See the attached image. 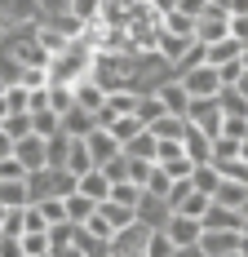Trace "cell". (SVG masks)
Wrapping results in <instances>:
<instances>
[{"mask_svg":"<svg viewBox=\"0 0 248 257\" xmlns=\"http://www.w3.org/2000/svg\"><path fill=\"white\" fill-rule=\"evenodd\" d=\"M164 231H169V239L177 244V257H199V235H204L199 217H191V213H173V217L164 222Z\"/></svg>","mask_w":248,"mask_h":257,"instance_id":"1","label":"cell"},{"mask_svg":"<svg viewBox=\"0 0 248 257\" xmlns=\"http://www.w3.org/2000/svg\"><path fill=\"white\" fill-rule=\"evenodd\" d=\"M147 239H151V226L133 217V222L115 226V235H111V257H147Z\"/></svg>","mask_w":248,"mask_h":257,"instance_id":"2","label":"cell"},{"mask_svg":"<svg viewBox=\"0 0 248 257\" xmlns=\"http://www.w3.org/2000/svg\"><path fill=\"white\" fill-rule=\"evenodd\" d=\"M239 235L244 226H226V231H204L199 235V257H239Z\"/></svg>","mask_w":248,"mask_h":257,"instance_id":"3","label":"cell"},{"mask_svg":"<svg viewBox=\"0 0 248 257\" xmlns=\"http://www.w3.org/2000/svg\"><path fill=\"white\" fill-rule=\"evenodd\" d=\"M182 84H186V93L191 98H213L217 89H222V76H217V67L213 62H199V67H191V71H182Z\"/></svg>","mask_w":248,"mask_h":257,"instance_id":"4","label":"cell"},{"mask_svg":"<svg viewBox=\"0 0 248 257\" xmlns=\"http://www.w3.org/2000/svg\"><path fill=\"white\" fill-rule=\"evenodd\" d=\"M199 226H204V231H226V226H235V231H239V226H244V213H239V208H230V204H217V200H213V204L199 213Z\"/></svg>","mask_w":248,"mask_h":257,"instance_id":"5","label":"cell"},{"mask_svg":"<svg viewBox=\"0 0 248 257\" xmlns=\"http://www.w3.org/2000/svg\"><path fill=\"white\" fill-rule=\"evenodd\" d=\"M169 217H173L169 200H164V195H151V191H142V200H138V222H147L151 231H160Z\"/></svg>","mask_w":248,"mask_h":257,"instance_id":"6","label":"cell"},{"mask_svg":"<svg viewBox=\"0 0 248 257\" xmlns=\"http://www.w3.org/2000/svg\"><path fill=\"white\" fill-rule=\"evenodd\" d=\"M155 98L164 102V111H173V115H186V111H191V93H186V84H182L177 76L164 80V84L155 89Z\"/></svg>","mask_w":248,"mask_h":257,"instance_id":"7","label":"cell"},{"mask_svg":"<svg viewBox=\"0 0 248 257\" xmlns=\"http://www.w3.org/2000/svg\"><path fill=\"white\" fill-rule=\"evenodd\" d=\"M84 142H89V155H93V164H106L111 155H120V151H124V147H120V138H115V133H111L106 124H98L93 133H89V138H84Z\"/></svg>","mask_w":248,"mask_h":257,"instance_id":"8","label":"cell"},{"mask_svg":"<svg viewBox=\"0 0 248 257\" xmlns=\"http://www.w3.org/2000/svg\"><path fill=\"white\" fill-rule=\"evenodd\" d=\"M93 128H98V115H93L89 106L75 102V106H67V111H62V133H71V138H89Z\"/></svg>","mask_w":248,"mask_h":257,"instance_id":"9","label":"cell"},{"mask_svg":"<svg viewBox=\"0 0 248 257\" xmlns=\"http://www.w3.org/2000/svg\"><path fill=\"white\" fill-rule=\"evenodd\" d=\"M182 147H186V155H191L195 164H208V160H213V138L199 124H191V120H186V133H182Z\"/></svg>","mask_w":248,"mask_h":257,"instance_id":"10","label":"cell"},{"mask_svg":"<svg viewBox=\"0 0 248 257\" xmlns=\"http://www.w3.org/2000/svg\"><path fill=\"white\" fill-rule=\"evenodd\" d=\"M14 155L23 160L27 173H31V169H45V138H40V133H27V138H18V142H14Z\"/></svg>","mask_w":248,"mask_h":257,"instance_id":"11","label":"cell"},{"mask_svg":"<svg viewBox=\"0 0 248 257\" xmlns=\"http://www.w3.org/2000/svg\"><path fill=\"white\" fill-rule=\"evenodd\" d=\"M36 45L49 53V58H58V53L71 45V36H67V31H58L53 23H45V18H40V23H36Z\"/></svg>","mask_w":248,"mask_h":257,"instance_id":"12","label":"cell"},{"mask_svg":"<svg viewBox=\"0 0 248 257\" xmlns=\"http://www.w3.org/2000/svg\"><path fill=\"white\" fill-rule=\"evenodd\" d=\"M75 257H111V239L93 235L89 226H75Z\"/></svg>","mask_w":248,"mask_h":257,"instance_id":"13","label":"cell"},{"mask_svg":"<svg viewBox=\"0 0 248 257\" xmlns=\"http://www.w3.org/2000/svg\"><path fill=\"white\" fill-rule=\"evenodd\" d=\"M62 204H67V222L84 226V222H89V213L98 208V200H89V195H84V191L75 186V191H67V195H62Z\"/></svg>","mask_w":248,"mask_h":257,"instance_id":"14","label":"cell"},{"mask_svg":"<svg viewBox=\"0 0 248 257\" xmlns=\"http://www.w3.org/2000/svg\"><path fill=\"white\" fill-rule=\"evenodd\" d=\"M75 253V222H53L49 226V257Z\"/></svg>","mask_w":248,"mask_h":257,"instance_id":"15","label":"cell"},{"mask_svg":"<svg viewBox=\"0 0 248 257\" xmlns=\"http://www.w3.org/2000/svg\"><path fill=\"white\" fill-rule=\"evenodd\" d=\"M0 204H5V208H23V204H31L27 173H23V178H0Z\"/></svg>","mask_w":248,"mask_h":257,"instance_id":"16","label":"cell"},{"mask_svg":"<svg viewBox=\"0 0 248 257\" xmlns=\"http://www.w3.org/2000/svg\"><path fill=\"white\" fill-rule=\"evenodd\" d=\"M75 186H80V191H84L89 200H106V195H111V178L102 173L98 164H93L89 173H80V178H75Z\"/></svg>","mask_w":248,"mask_h":257,"instance_id":"17","label":"cell"},{"mask_svg":"<svg viewBox=\"0 0 248 257\" xmlns=\"http://www.w3.org/2000/svg\"><path fill=\"white\" fill-rule=\"evenodd\" d=\"M67 151H71V133H49L45 138V164H53V169H67Z\"/></svg>","mask_w":248,"mask_h":257,"instance_id":"18","label":"cell"},{"mask_svg":"<svg viewBox=\"0 0 248 257\" xmlns=\"http://www.w3.org/2000/svg\"><path fill=\"white\" fill-rule=\"evenodd\" d=\"M75 102H80V106H89V111L98 115V111H102V102H106V89H102V84H98L93 76H84L80 84H75Z\"/></svg>","mask_w":248,"mask_h":257,"instance_id":"19","label":"cell"},{"mask_svg":"<svg viewBox=\"0 0 248 257\" xmlns=\"http://www.w3.org/2000/svg\"><path fill=\"white\" fill-rule=\"evenodd\" d=\"M0 14L14 23H31V18H40V0H0Z\"/></svg>","mask_w":248,"mask_h":257,"instance_id":"20","label":"cell"},{"mask_svg":"<svg viewBox=\"0 0 248 257\" xmlns=\"http://www.w3.org/2000/svg\"><path fill=\"white\" fill-rule=\"evenodd\" d=\"M18 253L23 257H49V231H23L18 235Z\"/></svg>","mask_w":248,"mask_h":257,"instance_id":"21","label":"cell"},{"mask_svg":"<svg viewBox=\"0 0 248 257\" xmlns=\"http://www.w3.org/2000/svg\"><path fill=\"white\" fill-rule=\"evenodd\" d=\"M67 169H71L75 178L93 169V155H89V142H84V138H71V151H67Z\"/></svg>","mask_w":248,"mask_h":257,"instance_id":"22","label":"cell"},{"mask_svg":"<svg viewBox=\"0 0 248 257\" xmlns=\"http://www.w3.org/2000/svg\"><path fill=\"white\" fill-rule=\"evenodd\" d=\"M191 182H195V191H204V195H213L217 191V182H222V169L208 160V164H195L191 169Z\"/></svg>","mask_w":248,"mask_h":257,"instance_id":"23","label":"cell"},{"mask_svg":"<svg viewBox=\"0 0 248 257\" xmlns=\"http://www.w3.org/2000/svg\"><path fill=\"white\" fill-rule=\"evenodd\" d=\"M213 200H217V204L239 208V204L248 200V186H244V182H230V178H222V182H217V191H213Z\"/></svg>","mask_w":248,"mask_h":257,"instance_id":"24","label":"cell"},{"mask_svg":"<svg viewBox=\"0 0 248 257\" xmlns=\"http://www.w3.org/2000/svg\"><path fill=\"white\" fill-rule=\"evenodd\" d=\"M239 53H244V40H235V36H222L217 45H208V62H213V67H222V62L239 58Z\"/></svg>","mask_w":248,"mask_h":257,"instance_id":"25","label":"cell"},{"mask_svg":"<svg viewBox=\"0 0 248 257\" xmlns=\"http://www.w3.org/2000/svg\"><path fill=\"white\" fill-rule=\"evenodd\" d=\"M151 133H155V138H182V133H186V115H173V111H164V115H160V120H151Z\"/></svg>","mask_w":248,"mask_h":257,"instance_id":"26","label":"cell"},{"mask_svg":"<svg viewBox=\"0 0 248 257\" xmlns=\"http://www.w3.org/2000/svg\"><path fill=\"white\" fill-rule=\"evenodd\" d=\"M31 128H36L40 138H49V133L62 128V115H58L53 106H40V111H31Z\"/></svg>","mask_w":248,"mask_h":257,"instance_id":"27","label":"cell"},{"mask_svg":"<svg viewBox=\"0 0 248 257\" xmlns=\"http://www.w3.org/2000/svg\"><path fill=\"white\" fill-rule=\"evenodd\" d=\"M0 128H5L14 142H18V138H27V133H36V128H31V111H9V115L0 120Z\"/></svg>","mask_w":248,"mask_h":257,"instance_id":"28","label":"cell"},{"mask_svg":"<svg viewBox=\"0 0 248 257\" xmlns=\"http://www.w3.org/2000/svg\"><path fill=\"white\" fill-rule=\"evenodd\" d=\"M164 31H177V36H195V18L191 14H182V9H169L164 18H160Z\"/></svg>","mask_w":248,"mask_h":257,"instance_id":"29","label":"cell"},{"mask_svg":"<svg viewBox=\"0 0 248 257\" xmlns=\"http://www.w3.org/2000/svg\"><path fill=\"white\" fill-rule=\"evenodd\" d=\"M98 208L106 213V222H111V226H124V222H133V217H138V213H133L129 204H120V200H111V195H106V200H98Z\"/></svg>","mask_w":248,"mask_h":257,"instance_id":"30","label":"cell"},{"mask_svg":"<svg viewBox=\"0 0 248 257\" xmlns=\"http://www.w3.org/2000/svg\"><path fill=\"white\" fill-rule=\"evenodd\" d=\"M124 155H142V160H155V133H151V128H142L138 138H129V142H124Z\"/></svg>","mask_w":248,"mask_h":257,"instance_id":"31","label":"cell"},{"mask_svg":"<svg viewBox=\"0 0 248 257\" xmlns=\"http://www.w3.org/2000/svg\"><path fill=\"white\" fill-rule=\"evenodd\" d=\"M106 128H111V133L120 138V147H124L129 138H138V133H142V128H147V124H142L138 115H115V120H111V124H106Z\"/></svg>","mask_w":248,"mask_h":257,"instance_id":"32","label":"cell"},{"mask_svg":"<svg viewBox=\"0 0 248 257\" xmlns=\"http://www.w3.org/2000/svg\"><path fill=\"white\" fill-rule=\"evenodd\" d=\"M147 257H177V244L169 239V231L160 226V231H151V239H147Z\"/></svg>","mask_w":248,"mask_h":257,"instance_id":"33","label":"cell"},{"mask_svg":"<svg viewBox=\"0 0 248 257\" xmlns=\"http://www.w3.org/2000/svg\"><path fill=\"white\" fill-rule=\"evenodd\" d=\"M133 115H138L142 124H151V120H160V115H164V102H160L155 93H138V111H133Z\"/></svg>","mask_w":248,"mask_h":257,"instance_id":"34","label":"cell"},{"mask_svg":"<svg viewBox=\"0 0 248 257\" xmlns=\"http://www.w3.org/2000/svg\"><path fill=\"white\" fill-rule=\"evenodd\" d=\"M235 155H239V138L217 133V138H213V164H226V160H235Z\"/></svg>","mask_w":248,"mask_h":257,"instance_id":"35","label":"cell"},{"mask_svg":"<svg viewBox=\"0 0 248 257\" xmlns=\"http://www.w3.org/2000/svg\"><path fill=\"white\" fill-rule=\"evenodd\" d=\"M31 204H40V213H45V222H67V204H62V195H49V200H31Z\"/></svg>","mask_w":248,"mask_h":257,"instance_id":"36","label":"cell"},{"mask_svg":"<svg viewBox=\"0 0 248 257\" xmlns=\"http://www.w3.org/2000/svg\"><path fill=\"white\" fill-rule=\"evenodd\" d=\"M155 173V160H142V155H129V182L147 186V178Z\"/></svg>","mask_w":248,"mask_h":257,"instance_id":"37","label":"cell"},{"mask_svg":"<svg viewBox=\"0 0 248 257\" xmlns=\"http://www.w3.org/2000/svg\"><path fill=\"white\" fill-rule=\"evenodd\" d=\"M208 204H213V195H204V191H191V195H186V200H182L173 213H191V217H199Z\"/></svg>","mask_w":248,"mask_h":257,"instance_id":"38","label":"cell"},{"mask_svg":"<svg viewBox=\"0 0 248 257\" xmlns=\"http://www.w3.org/2000/svg\"><path fill=\"white\" fill-rule=\"evenodd\" d=\"M191 191H195V182H191V173H186V178H173V186H169V195H164V200H169V208H177L182 200H186V195H191Z\"/></svg>","mask_w":248,"mask_h":257,"instance_id":"39","label":"cell"},{"mask_svg":"<svg viewBox=\"0 0 248 257\" xmlns=\"http://www.w3.org/2000/svg\"><path fill=\"white\" fill-rule=\"evenodd\" d=\"M71 14L80 18V23H98V14H102V0H71Z\"/></svg>","mask_w":248,"mask_h":257,"instance_id":"40","label":"cell"},{"mask_svg":"<svg viewBox=\"0 0 248 257\" xmlns=\"http://www.w3.org/2000/svg\"><path fill=\"white\" fill-rule=\"evenodd\" d=\"M27 231V222H23V208H5V222H0V235H18Z\"/></svg>","mask_w":248,"mask_h":257,"instance_id":"41","label":"cell"},{"mask_svg":"<svg viewBox=\"0 0 248 257\" xmlns=\"http://www.w3.org/2000/svg\"><path fill=\"white\" fill-rule=\"evenodd\" d=\"M169 186H173V178H169V173L155 164V173L147 178V186H142V191H151V195H169Z\"/></svg>","mask_w":248,"mask_h":257,"instance_id":"42","label":"cell"},{"mask_svg":"<svg viewBox=\"0 0 248 257\" xmlns=\"http://www.w3.org/2000/svg\"><path fill=\"white\" fill-rule=\"evenodd\" d=\"M23 222H27V231H49V222H45L40 204H23Z\"/></svg>","mask_w":248,"mask_h":257,"instance_id":"43","label":"cell"},{"mask_svg":"<svg viewBox=\"0 0 248 257\" xmlns=\"http://www.w3.org/2000/svg\"><path fill=\"white\" fill-rule=\"evenodd\" d=\"M217 76H222V84H235V80L244 76V53H239V58H230V62H222V67H217Z\"/></svg>","mask_w":248,"mask_h":257,"instance_id":"44","label":"cell"},{"mask_svg":"<svg viewBox=\"0 0 248 257\" xmlns=\"http://www.w3.org/2000/svg\"><path fill=\"white\" fill-rule=\"evenodd\" d=\"M222 133H230V138H248V115H222Z\"/></svg>","mask_w":248,"mask_h":257,"instance_id":"45","label":"cell"},{"mask_svg":"<svg viewBox=\"0 0 248 257\" xmlns=\"http://www.w3.org/2000/svg\"><path fill=\"white\" fill-rule=\"evenodd\" d=\"M230 36L248 45V9H239V14H230Z\"/></svg>","mask_w":248,"mask_h":257,"instance_id":"46","label":"cell"},{"mask_svg":"<svg viewBox=\"0 0 248 257\" xmlns=\"http://www.w3.org/2000/svg\"><path fill=\"white\" fill-rule=\"evenodd\" d=\"M58 14H71V0H40V18H58Z\"/></svg>","mask_w":248,"mask_h":257,"instance_id":"47","label":"cell"},{"mask_svg":"<svg viewBox=\"0 0 248 257\" xmlns=\"http://www.w3.org/2000/svg\"><path fill=\"white\" fill-rule=\"evenodd\" d=\"M27 169H23V160H18V155H5V160H0V178H23Z\"/></svg>","mask_w":248,"mask_h":257,"instance_id":"48","label":"cell"},{"mask_svg":"<svg viewBox=\"0 0 248 257\" xmlns=\"http://www.w3.org/2000/svg\"><path fill=\"white\" fill-rule=\"evenodd\" d=\"M177 9H182V14H191V18H199V14L208 9V0H177Z\"/></svg>","mask_w":248,"mask_h":257,"instance_id":"49","label":"cell"},{"mask_svg":"<svg viewBox=\"0 0 248 257\" xmlns=\"http://www.w3.org/2000/svg\"><path fill=\"white\" fill-rule=\"evenodd\" d=\"M5 155H14V138H9V133L0 128V160H5Z\"/></svg>","mask_w":248,"mask_h":257,"instance_id":"50","label":"cell"},{"mask_svg":"<svg viewBox=\"0 0 248 257\" xmlns=\"http://www.w3.org/2000/svg\"><path fill=\"white\" fill-rule=\"evenodd\" d=\"M151 9L155 14H169V9H177V0H151Z\"/></svg>","mask_w":248,"mask_h":257,"instance_id":"51","label":"cell"},{"mask_svg":"<svg viewBox=\"0 0 248 257\" xmlns=\"http://www.w3.org/2000/svg\"><path fill=\"white\" fill-rule=\"evenodd\" d=\"M235 89H239V93H244V98H248V71H244V76H239V80H235Z\"/></svg>","mask_w":248,"mask_h":257,"instance_id":"52","label":"cell"},{"mask_svg":"<svg viewBox=\"0 0 248 257\" xmlns=\"http://www.w3.org/2000/svg\"><path fill=\"white\" fill-rule=\"evenodd\" d=\"M239 160H248V138H239Z\"/></svg>","mask_w":248,"mask_h":257,"instance_id":"53","label":"cell"},{"mask_svg":"<svg viewBox=\"0 0 248 257\" xmlns=\"http://www.w3.org/2000/svg\"><path fill=\"white\" fill-rule=\"evenodd\" d=\"M208 5H217V9H226V14H230V0H208Z\"/></svg>","mask_w":248,"mask_h":257,"instance_id":"54","label":"cell"},{"mask_svg":"<svg viewBox=\"0 0 248 257\" xmlns=\"http://www.w3.org/2000/svg\"><path fill=\"white\" fill-rule=\"evenodd\" d=\"M5 31H9V18H5V14H0V40H5Z\"/></svg>","mask_w":248,"mask_h":257,"instance_id":"55","label":"cell"},{"mask_svg":"<svg viewBox=\"0 0 248 257\" xmlns=\"http://www.w3.org/2000/svg\"><path fill=\"white\" fill-rule=\"evenodd\" d=\"M239 213H244V226H248V200H244V204H239Z\"/></svg>","mask_w":248,"mask_h":257,"instance_id":"56","label":"cell"},{"mask_svg":"<svg viewBox=\"0 0 248 257\" xmlns=\"http://www.w3.org/2000/svg\"><path fill=\"white\" fill-rule=\"evenodd\" d=\"M244 71H248V45H244Z\"/></svg>","mask_w":248,"mask_h":257,"instance_id":"57","label":"cell"},{"mask_svg":"<svg viewBox=\"0 0 248 257\" xmlns=\"http://www.w3.org/2000/svg\"><path fill=\"white\" fill-rule=\"evenodd\" d=\"M0 222H5V204H0Z\"/></svg>","mask_w":248,"mask_h":257,"instance_id":"58","label":"cell"},{"mask_svg":"<svg viewBox=\"0 0 248 257\" xmlns=\"http://www.w3.org/2000/svg\"><path fill=\"white\" fill-rule=\"evenodd\" d=\"M138 5H151V0H138Z\"/></svg>","mask_w":248,"mask_h":257,"instance_id":"59","label":"cell"},{"mask_svg":"<svg viewBox=\"0 0 248 257\" xmlns=\"http://www.w3.org/2000/svg\"><path fill=\"white\" fill-rule=\"evenodd\" d=\"M244 231H248V226H244Z\"/></svg>","mask_w":248,"mask_h":257,"instance_id":"60","label":"cell"}]
</instances>
